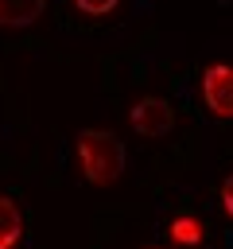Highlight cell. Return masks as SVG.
<instances>
[{
  "label": "cell",
  "instance_id": "cell-3",
  "mask_svg": "<svg viewBox=\"0 0 233 249\" xmlns=\"http://www.w3.org/2000/svg\"><path fill=\"white\" fill-rule=\"evenodd\" d=\"M202 97H206V105H210L214 117L233 121V66L214 62V66L202 74Z\"/></svg>",
  "mask_w": 233,
  "mask_h": 249
},
{
  "label": "cell",
  "instance_id": "cell-9",
  "mask_svg": "<svg viewBox=\"0 0 233 249\" xmlns=\"http://www.w3.org/2000/svg\"><path fill=\"white\" fill-rule=\"evenodd\" d=\"M148 249H167V245H148Z\"/></svg>",
  "mask_w": 233,
  "mask_h": 249
},
{
  "label": "cell",
  "instance_id": "cell-6",
  "mask_svg": "<svg viewBox=\"0 0 233 249\" xmlns=\"http://www.w3.org/2000/svg\"><path fill=\"white\" fill-rule=\"evenodd\" d=\"M202 237H206V226H202L198 218L183 214V218L171 222V241H175V245H198Z\"/></svg>",
  "mask_w": 233,
  "mask_h": 249
},
{
  "label": "cell",
  "instance_id": "cell-1",
  "mask_svg": "<svg viewBox=\"0 0 233 249\" xmlns=\"http://www.w3.org/2000/svg\"><path fill=\"white\" fill-rule=\"evenodd\" d=\"M74 152H78V167H82L85 183H93V187H109L124 171V140L116 132L82 128L74 140Z\"/></svg>",
  "mask_w": 233,
  "mask_h": 249
},
{
  "label": "cell",
  "instance_id": "cell-4",
  "mask_svg": "<svg viewBox=\"0 0 233 249\" xmlns=\"http://www.w3.org/2000/svg\"><path fill=\"white\" fill-rule=\"evenodd\" d=\"M47 0H0V27H31Z\"/></svg>",
  "mask_w": 233,
  "mask_h": 249
},
{
  "label": "cell",
  "instance_id": "cell-5",
  "mask_svg": "<svg viewBox=\"0 0 233 249\" xmlns=\"http://www.w3.org/2000/svg\"><path fill=\"white\" fill-rule=\"evenodd\" d=\"M23 241V210L16 206V198L0 195V249H16Z\"/></svg>",
  "mask_w": 233,
  "mask_h": 249
},
{
  "label": "cell",
  "instance_id": "cell-2",
  "mask_svg": "<svg viewBox=\"0 0 233 249\" xmlns=\"http://www.w3.org/2000/svg\"><path fill=\"white\" fill-rule=\"evenodd\" d=\"M128 121H132V128L140 136H151L155 140V136H167L175 128V109L163 97H144V101H136L128 109Z\"/></svg>",
  "mask_w": 233,
  "mask_h": 249
},
{
  "label": "cell",
  "instance_id": "cell-8",
  "mask_svg": "<svg viewBox=\"0 0 233 249\" xmlns=\"http://www.w3.org/2000/svg\"><path fill=\"white\" fill-rule=\"evenodd\" d=\"M221 206H225V214L233 218V175H225V183H221Z\"/></svg>",
  "mask_w": 233,
  "mask_h": 249
},
{
  "label": "cell",
  "instance_id": "cell-7",
  "mask_svg": "<svg viewBox=\"0 0 233 249\" xmlns=\"http://www.w3.org/2000/svg\"><path fill=\"white\" fill-rule=\"evenodd\" d=\"M85 16H105V12H113L116 8V0H74Z\"/></svg>",
  "mask_w": 233,
  "mask_h": 249
}]
</instances>
